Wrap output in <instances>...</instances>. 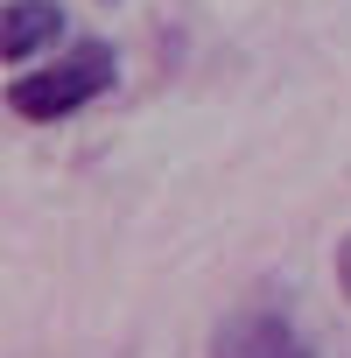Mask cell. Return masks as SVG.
Returning a JSON list of instances; mask_svg holds the SVG:
<instances>
[{"mask_svg": "<svg viewBox=\"0 0 351 358\" xmlns=\"http://www.w3.org/2000/svg\"><path fill=\"white\" fill-rule=\"evenodd\" d=\"M64 29L71 22H64L57 0H8V8H0V64H22V57L64 43Z\"/></svg>", "mask_w": 351, "mask_h": 358, "instance_id": "cell-3", "label": "cell"}, {"mask_svg": "<svg viewBox=\"0 0 351 358\" xmlns=\"http://www.w3.org/2000/svg\"><path fill=\"white\" fill-rule=\"evenodd\" d=\"M113 85H120V50H113V43H99V36H85V43H71L57 64H43V71L15 78V85H8V113H15V120L50 127V120L85 113V106H92V99H106Z\"/></svg>", "mask_w": 351, "mask_h": 358, "instance_id": "cell-1", "label": "cell"}, {"mask_svg": "<svg viewBox=\"0 0 351 358\" xmlns=\"http://www.w3.org/2000/svg\"><path fill=\"white\" fill-rule=\"evenodd\" d=\"M337 288L351 295V232H344V246H337Z\"/></svg>", "mask_w": 351, "mask_h": 358, "instance_id": "cell-4", "label": "cell"}, {"mask_svg": "<svg viewBox=\"0 0 351 358\" xmlns=\"http://www.w3.org/2000/svg\"><path fill=\"white\" fill-rule=\"evenodd\" d=\"M211 358H316V351L281 309H232L211 330Z\"/></svg>", "mask_w": 351, "mask_h": 358, "instance_id": "cell-2", "label": "cell"}]
</instances>
